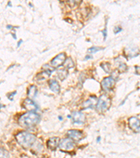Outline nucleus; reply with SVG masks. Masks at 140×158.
I'll use <instances>...</instances> for the list:
<instances>
[{
    "label": "nucleus",
    "instance_id": "8",
    "mask_svg": "<svg viewBox=\"0 0 140 158\" xmlns=\"http://www.w3.org/2000/svg\"><path fill=\"white\" fill-rule=\"evenodd\" d=\"M71 118L72 119L73 122L74 124H84L86 121L85 115L79 111L73 112L72 115H71Z\"/></svg>",
    "mask_w": 140,
    "mask_h": 158
},
{
    "label": "nucleus",
    "instance_id": "11",
    "mask_svg": "<svg viewBox=\"0 0 140 158\" xmlns=\"http://www.w3.org/2000/svg\"><path fill=\"white\" fill-rule=\"evenodd\" d=\"M60 143V138L58 137L50 138L47 141V146L51 150H55L58 147Z\"/></svg>",
    "mask_w": 140,
    "mask_h": 158
},
{
    "label": "nucleus",
    "instance_id": "6",
    "mask_svg": "<svg viewBox=\"0 0 140 158\" xmlns=\"http://www.w3.org/2000/svg\"><path fill=\"white\" fill-rule=\"evenodd\" d=\"M67 57L66 54L65 53H61L56 56L50 61V65L53 68H59L64 65L65 60H66Z\"/></svg>",
    "mask_w": 140,
    "mask_h": 158
},
{
    "label": "nucleus",
    "instance_id": "17",
    "mask_svg": "<svg viewBox=\"0 0 140 158\" xmlns=\"http://www.w3.org/2000/svg\"><path fill=\"white\" fill-rule=\"evenodd\" d=\"M127 55L130 58H135V57L139 56V50L137 49H130L129 51H127Z\"/></svg>",
    "mask_w": 140,
    "mask_h": 158
},
{
    "label": "nucleus",
    "instance_id": "19",
    "mask_svg": "<svg viewBox=\"0 0 140 158\" xmlns=\"http://www.w3.org/2000/svg\"><path fill=\"white\" fill-rule=\"evenodd\" d=\"M0 158H9V151L5 148L0 147Z\"/></svg>",
    "mask_w": 140,
    "mask_h": 158
},
{
    "label": "nucleus",
    "instance_id": "13",
    "mask_svg": "<svg viewBox=\"0 0 140 158\" xmlns=\"http://www.w3.org/2000/svg\"><path fill=\"white\" fill-rule=\"evenodd\" d=\"M48 84H49V87L52 92L56 93V94L60 93V87L58 81H56L55 79H50L48 81Z\"/></svg>",
    "mask_w": 140,
    "mask_h": 158
},
{
    "label": "nucleus",
    "instance_id": "15",
    "mask_svg": "<svg viewBox=\"0 0 140 158\" xmlns=\"http://www.w3.org/2000/svg\"><path fill=\"white\" fill-rule=\"evenodd\" d=\"M37 94V88L35 85H31L27 90V96L30 99L35 98Z\"/></svg>",
    "mask_w": 140,
    "mask_h": 158
},
{
    "label": "nucleus",
    "instance_id": "33",
    "mask_svg": "<svg viewBox=\"0 0 140 158\" xmlns=\"http://www.w3.org/2000/svg\"><path fill=\"white\" fill-rule=\"evenodd\" d=\"M40 158H46V157H40Z\"/></svg>",
    "mask_w": 140,
    "mask_h": 158
},
{
    "label": "nucleus",
    "instance_id": "32",
    "mask_svg": "<svg viewBox=\"0 0 140 158\" xmlns=\"http://www.w3.org/2000/svg\"><path fill=\"white\" fill-rule=\"evenodd\" d=\"M58 118H59V119H60V120H61V121H62V120H63V117H62L61 116H59V117H58Z\"/></svg>",
    "mask_w": 140,
    "mask_h": 158
},
{
    "label": "nucleus",
    "instance_id": "2",
    "mask_svg": "<svg viewBox=\"0 0 140 158\" xmlns=\"http://www.w3.org/2000/svg\"><path fill=\"white\" fill-rule=\"evenodd\" d=\"M16 139L22 148H28L35 143L37 137L32 133H28L27 131H21L16 134Z\"/></svg>",
    "mask_w": 140,
    "mask_h": 158
},
{
    "label": "nucleus",
    "instance_id": "5",
    "mask_svg": "<svg viewBox=\"0 0 140 158\" xmlns=\"http://www.w3.org/2000/svg\"><path fill=\"white\" fill-rule=\"evenodd\" d=\"M115 86V80L111 77H107L104 78L103 80L101 82V87L102 89L106 92H110L113 89Z\"/></svg>",
    "mask_w": 140,
    "mask_h": 158
},
{
    "label": "nucleus",
    "instance_id": "14",
    "mask_svg": "<svg viewBox=\"0 0 140 158\" xmlns=\"http://www.w3.org/2000/svg\"><path fill=\"white\" fill-rule=\"evenodd\" d=\"M51 75V72L48 70H44L42 73H39L37 76H36V79L37 81H44L48 79L49 77Z\"/></svg>",
    "mask_w": 140,
    "mask_h": 158
},
{
    "label": "nucleus",
    "instance_id": "10",
    "mask_svg": "<svg viewBox=\"0 0 140 158\" xmlns=\"http://www.w3.org/2000/svg\"><path fill=\"white\" fill-rule=\"evenodd\" d=\"M22 106L24 107V108H25L26 110L30 112H35L38 109L37 104L32 99L30 98H27L24 101Z\"/></svg>",
    "mask_w": 140,
    "mask_h": 158
},
{
    "label": "nucleus",
    "instance_id": "28",
    "mask_svg": "<svg viewBox=\"0 0 140 158\" xmlns=\"http://www.w3.org/2000/svg\"><path fill=\"white\" fill-rule=\"evenodd\" d=\"M92 57L90 56H86V58H85V60H88V59H92Z\"/></svg>",
    "mask_w": 140,
    "mask_h": 158
},
{
    "label": "nucleus",
    "instance_id": "23",
    "mask_svg": "<svg viewBox=\"0 0 140 158\" xmlns=\"http://www.w3.org/2000/svg\"><path fill=\"white\" fill-rule=\"evenodd\" d=\"M68 3L69 4V5L73 6V7L74 6H76V5H79V4H80L81 2H82V1H68Z\"/></svg>",
    "mask_w": 140,
    "mask_h": 158
},
{
    "label": "nucleus",
    "instance_id": "12",
    "mask_svg": "<svg viewBox=\"0 0 140 158\" xmlns=\"http://www.w3.org/2000/svg\"><path fill=\"white\" fill-rule=\"evenodd\" d=\"M97 102V98L95 96H91L90 98L86 101L84 103L82 104V107L84 109H88V108H93L96 106V104Z\"/></svg>",
    "mask_w": 140,
    "mask_h": 158
},
{
    "label": "nucleus",
    "instance_id": "3",
    "mask_svg": "<svg viewBox=\"0 0 140 158\" xmlns=\"http://www.w3.org/2000/svg\"><path fill=\"white\" fill-rule=\"evenodd\" d=\"M111 106V98L107 95H102L97 100L96 108L98 112L103 113L109 109Z\"/></svg>",
    "mask_w": 140,
    "mask_h": 158
},
{
    "label": "nucleus",
    "instance_id": "25",
    "mask_svg": "<svg viewBox=\"0 0 140 158\" xmlns=\"http://www.w3.org/2000/svg\"><path fill=\"white\" fill-rule=\"evenodd\" d=\"M16 94H17V92H16L11 93V94H9V95H8V98H9L10 101H13L14 98V96H15Z\"/></svg>",
    "mask_w": 140,
    "mask_h": 158
},
{
    "label": "nucleus",
    "instance_id": "7",
    "mask_svg": "<svg viewBox=\"0 0 140 158\" xmlns=\"http://www.w3.org/2000/svg\"><path fill=\"white\" fill-rule=\"evenodd\" d=\"M128 125L130 129L135 133H139L140 130V122L139 118L136 117H131L128 120Z\"/></svg>",
    "mask_w": 140,
    "mask_h": 158
},
{
    "label": "nucleus",
    "instance_id": "24",
    "mask_svg": "<svg viewBox=\"0 0 140 158\" xmlns=\"http://www.w3.org/2000/svg\"><path fill=\"white\" fill-rule=\"evenodd\" d=\"M122 31V28L120 27V26H116L114 27V30H113V32H114L115 35H117L119 32H120Z\"/></svg>",
    "mask_w": 140,
    "mask_h": 158
},
{
    "label": "nucleus",
    "instance_id": "30",
    "mask_svg": "<svg viewBox=\"0 0 140 158\" xmlns=\"http://www.w3.org/2000/svg\"><path fill=\"white\" fill-rule=\"evenodd\" d=\"M12 36H13V37H14V38L15 39V40H17V37H16V34H12Z\"/></svg>",
    "mask_w": 140,
    "mask_h": 158
},
{
    "label": "nucleus",
    "instance_id": "18",
    "mask_svg": "<svg viewBox=\"0 0 140 158\" xmlns=\"http://www.w3.org/2000/svg\"><path fill=\"white\" fill-rule=\"evenodd\" d=\"M65 68H67V69H68V68H73V67L74 66V61H72V59H71L70 57L69 58H66V60H65V63H64Z\"/></svg>",
    "mask_w": 140,
    "mask_h": 158
},
{
    "label": "nucleus",
    "instance_id": "22",
    "mask_svg": "<svg viewBox=\"0 0 140 158\" xmlns=\"http://www.w3.org/2000/svg\"><path fill=\"white\" fill-rule=\"evenodd\" d=\"M128 70V66L125 63L123 62H119V66H118V70L120 73H125Z\"/></svg>",
    "mask_w": 140,
    "mask_h": 158
},
{
    "label": "nucleus",
    "instance_id": "31",
    "mask_svg": "<svg viewBox=\"0 0 140 158\" xmlns=\"http://www.w3.org/2000/svg\"><path fill=\"white\" fill-rule=\"evenodd\" d=\"M100 139H101V138H100V137H99V138H97V142H100Z\"/></svg>",
    "mask_w": 140,
    "mask_h": 158
},
{
    "label": "nucleus",
    "instance_id": "1",
    "mask_svg": "<svg viewBox=\"0 0 140 158\" xmlns=\"http://www.w3.org/2000/svg\"><path fill=\"white\" fill-rule=\"evenodd\" d=\"M41 117L35 112H29L23 114L19 117L18 124L25 128H32L39 123Z\"/></svg>",
    "mask_w": 140,
    "mask_h": 158
},
{
    "label": "nucleus",
    "instance_id": "27",
    "mask_svg": "<svg viewBox=\"0 0 140 158\" xmlns=\"http://www.w3.org/2000/svg\"><path fill=\"white\" fill-rule=\"evenodd\" d=\"M22 42H23V41H22V40H20V41L18 42V44H17V47H18H18H20V46L21 45V44H22Z\"/></svg>",
    "mask_w": 140,
    "mask_h": 158
},
{
    "label": "nucleus",
    "instance_id": "20",
    "mask_svg": "<svg viewBox=\"0 0 140 158\" xmlns=\"http://www.w3.org/2000/svg\"><path fill=\"white\" fill-rule=\"evenodd\" d=\"M100 67L102 68L106 73H109L111 71V65L109 63H102L100 65Z\"/></svg>",
    "mask_w": 140,
    "mask_h": 158
},
{
    "label": "nucleus",
    "instance_id": "29",
    "mask_svg": "<svg viewBox=\"0 0 140 158\" xmlns=\"http://www.w3.org/2000/svg\"><path fill=\"white\" fill-rule=\"evenodd\" d=\"M6 27H7L8 29H9V30H10V29L12 28L13 26H12V25H7V26H6Z\"/></svg>",
    "mask_w": 140,
    "mask_h": 158
},
{
    "label": "nucleus",
    "instance_id": "21",
    "mask_svg": "<svg viewBox=\"0 0 140 158\" xmlns=\"http://www.w3.org/2000/svg\"><path fill=\"white\" fill-rule=\"evenodd\" d=\"M104 48L102 47H92L89 48L88 49V52L90 53H97V51H100L101 50H103Z\"/></svg>",
    "mask_w": 140,
    "mask_h": 158
},
{
    "label": "nucleus",
    "instance_id": "9",
    "mask_svg": "<svg viewBox=\"0 0 140 158\" xmlns=\"http://www.w3.org/2000/svg\"><path fill=\"white\" fill-rule=\"evenodd\" d=\"M67 136H69L70 139L74 141H77V142L82 140L84 138V134H83L82 131L75 129H71L68 131Z\"/></svg>",
    "mask_w": 140,
    "mask_h": 158
},
{
    "label": "nucleus",
    "instance_id": "26",
    "mask_svg": "<svg viewBox=\"0 0 140 158\" xmlns=\"http://www.w3.org/2000/svg\"><path fill=\"white\" fill-rule=\"evenodd\" d=\"M107 23H106V26H105V28L104 29V30L102 31V34H103V36H104V40H106V38H107Z\"/></svg>",
    "mask_w": 140,
    "mask_h": 158
},
{
    "label": "nucleus",
    "instance_id": "16",
    "mask_svg": "<svg viewBox=\"0 0 140 158\" xmlns=\"http://www.w3.org/2000/svg\"><path fill=\"white\" fill-rule=\"evenodd\" d=\"M68 75V71L67 69H61L58 71V77L60 80L63 81Z\"/></svg>",
    "mask_w": 140,
    "mask_h": 158
},
{
    "label": "nucleus",
    "instance_id": "4",
    "mask_svg": "<svg viewBox=\"0 0 140 158\" xmlns=\"http://www.w3.org/2000/svg\"><path fill=\"white\" fill-rule=\"evenodd\" d=\"M59 148L63 151H70L72 150L74 148V142L70 138H64L60 141Z\"/></svg>",
    "mask_w": 140,
    "mask_h": 158
}]
</instances>
